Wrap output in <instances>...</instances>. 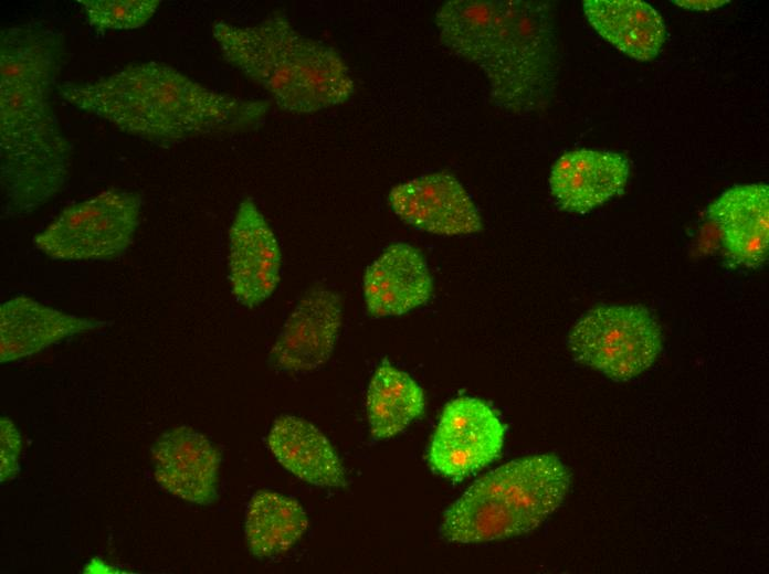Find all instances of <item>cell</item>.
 I'll return each mask as SVG.
<instances>
[{
    "instance_id": "cell-1",
    "label": "cell",
    "mask_w": 769,
    "mask_h": 574,
    "mask_svg": "<svg viewBox=\"0 0 769 574\" xmlns=\"http://www.w3.org/2000/svg\"><path fill=\"white\" fill-rule=\"evenodd\" d=\"M60 31L27 22L0 32V189L6 217L32 214L70 178L71 146L54 108Z\"/></svg>"
},
{
    "instance_id": "cell-2",
    "label": "cell",
    "mask_w": 769,
    "mask_h": 574,
    "mask_svg": "<svg viewBox=\"0 0 769 574\" xmlns=\"http://www.w3.org/2000/svg\"><path fill=\"white\" fill-rule=\"evenodd\" d=\"M57 93L120 131L162 146L243 131L257 126L268 109L263 100L212 89L159 62L129 64L94 81L66 82Z\"/></svg>"
},
{
    "instance_id": "cell-3",
    "label": "cell",
    "mask_w": 769,
    "mask_h": 574,
    "mask_svg": "<svg viewBox=\"0 0 769 574\" xmlns=\"http://www.w3.org/2000/svg\"><path fill=\"white\" fill-rule=\"evenodd\" d=\"M435 21L442 44L484 72L498 107L530 109L548 91L554 35L546 3L451 0Z\"/></svg>"
},
{
    "instance_id": "cell-4",
    "label": "cell",
    "mask_w": 769,
    "mask_h": 574,
    "mask_svg": "<svg viewBox=\"0 0 769 574\" xmlns=\"http://www.w3.org/2000/svg\"><path fill=\"white\" fill-rule=\"evenodd\" d=\"M212 35L224 60L292 114H314L345 103L354 81L330 46L303 35L281 13L252 25L217 21Z\"/></svg>"
},
{
    "instance_id": "cell-5",
    "label": "cell",
    "mask_w": 769,
    "mask_h": 574,
    "mask_svg": "<svg viewBox=\"0 0 769 574\" xmlns=\"http://www.w3.org/2000/svg\"><path fill=\"white\" fill-rule=\"evenodd\" d=\"M571 481L555 455L518 458L474 482L444 513L440 533L482 543L533 531L563 501Z\"/></svg>"
},
{
    "instance_id": "cell-6",
    "label": "cell",
    "mask_w": 769,
    "mask_h": 574,
    "mask_svg": "<svg viewBox=\"0 0 769 574\" xmlns=\"http://www.w3.org/2000/svg\"><path fill=\"white\" fill-rule=\"evenodd\" d=\"M139 193L110 188L73 203L33 237L34 246L54 261L94 262L122 257L140 222Z\"/></svg>"
},
{
    "instance_id": "cell-7",
    "label": "cell",
    "mask_w": 769,
    "mask_h": 574,
    "mask_svg": "<svg viewBox=\"0 0 769 574\" xmlns=\"http://www.w3.org/2000/svg\"><path fill=\"white\" fill-rule=\"evenodd\" d=\"M567 342L576 361L617 381L646 371L662 350L660 327L641 306L594 307L575 323Z\"/></svg>"
},
{
    "instance_id": "cell-8",
    "label": "cell",
    "mask_w": 769,
    "mask_h": 574,
    "mask_svg": "<svg viewBox=\"0 0 769 574\" xmlns=\"http://www.w3.org/2000/svg\"><path fill=\"white\" fill-rule=\"evenodd\" d=\"M504 437L505 426L491 406L475 397H457L442 412L429 447V465L445 478L464 479L498 457Z\"/></svg>"
},
{
    "instance_id": "cell-9",
    "label": "cell",
    "mask_w": 769,
    "mask_h": 574,
    "mask_svg": "<svg viewBox=\"0 0 769 574\" xmlns=\"http://www.w3.org/2000/svg\"><path fill=\"white\" fill-rule=\"evenodd\" d=\"M228 267L231 293L247 308L265 301L280 283L278 241L251 198L241 201L229 227Z\"/></svg>"
},
{
    "instance_id": "cell-10",
    "label": "cell",
    "mask_w": 769,
    "mask_h": 574,
    "mask_svg": "<svg viewBox=\"0 0 769 574\" xmlns=\"http://www.w3.org/2000/svg\"><path fill=\"white\" fill-rule=\"evenodd\" d=\"M388 200L397 216L423 232L460 236L483 227L470 194L450 173H428L397 184Z\"/></svg>"
},
{
    "instance_id": "cell-11",
    "label": "cell",
    "mask_w": 769,
    "mask_h": 574,
    "mask_svg": "<svg viewBox=\"0 0 769 574\" xmlns=\"http://www.w3.org/2000/svg\"><path fill=\"white\" fill-rule=\"evenodd\" d=\"M341 326L340 297L318 286L309 289L286 319L271 350L274 366L307 372L331 355Z\"/></svg>"
},
{
    "instance_id": "cell-12",
    "label": "cell",
    "mask_w": 769,
    "mask_h": 574,
    "mask_svg": "<svg viewBox=\"0 0 769 574\" xmlns=\"http://www.w3.org/2000/svg\"><path fill=\"white\" fill-rule=\"evenodd\" d=\"M151 459L165 491L198 504L215 500L220 455L203 434L189 426L171 428L156 440Z\"/></svg>"
},
{
    "instance_id": "cell-13",
    "label": "cell",
    "mask_w": 769,
    "mask_h": 574,
    "mask_svg": "<svg viewBox=\"0 0 769 574\" xmlns=\"http://www.w3.org/2000/svg\"><path fill=\"white\" fill-rule=\"evenodd\" d=\"M105 326L106 321L67 313L29 296H15L0 306V361L33 355L74 334Z\"/></svg>"
},
{
    "instance_id": "cell-14",
    "label": "cell",
    "mask_w": 769,
    "mask_h": 574,
    "mask_svg": "<svg viewBox=\"0 0 769 574\" xmlns=\"http://www.w3.org/2000/svg\"><path fill=\"white\" fill-rule=\"evenodd\" d=\"M432 290L423 255L403 242L388 246L364 276L366 307L376 317L400 316L423 306Z\"/></svg>"
},
{
    "instance_id": "cell-15",
    "label": "cell",
    "mask_w": 769,
    "mask_h": 574,
    "mask_svg": "<svg viewBox=\"0 0 769 574\" xmlns=\"http://www.w3.org/2000/svg\"><path fill=\"white\" fill-rule=\"evenodd\" d=\"M629 171L628 160L619 153L589 149L569 151L551 168L550 193L560 209L587 213L621 193Z\"/></svg>"
},
{
    "instance_id": "cell-16",
    "label": "cell",
    "mask_w": 769,
    "mask_h": 574,
    "mask_svg": "<svg viewBox=\"0 0 769 574\" xmlns=\"http://www.w3.org/2000/svg\"><path fill=\"white\" fill-rule=\"evenodd\" d=\"M726 252L749 267L762 265L768 257L769 188L763 183L736 185L725 191L707 209Z\"/></svg>"
},
{
    "instance_id": "cell-17",
    "label": "cell",
    "mask_w": 769,
    "mask_h": 574,
    "mask_svg": "<svg viewBox=\"0 0 769 574\" xmlns=\"http://www.w3.org/2000/svg\"><path fill=\"white\" fill-rule=\"evenodd\" d=\"M267 445L276 460L303 481L318 487H345L343 464L327 437L312 423L292 415L272 425Z\"/></svg>"
},
{
    "instance_id": "cell-18",
    "label": "cell",
    "mask_w": 769,
    "mask_h": 574,
    "mask_svg": "<svg viewBox=\"0 0 769 574\" xmlns=\"http://www.w3.org/2000/svg\"><path fill=\"white\" fill-rule=\"evenodd\" d=\"M583 10L603 39L638 61L653 60L665 41L662 17L644 1L586 0Z\"/></svg>"
},
{
    "instance_id": "cell-19",
    "label": "cell",
    "mask_w": 769,
    "mask_h": 574,
    "mask_svg": "<svg viewBox=\"0 0 769 574\" xmlns=\"http://www.w3.org/2000/svg\"><path fill=\"white\" fill-rule=\"evenodd\" d=\"M307 528V515L295 499L267 490H260L251 497L245 538L254 555L274 557L284 554Z\"/></svg>"
},
{
    "instance_id": "cell-20",
    "label": "cell",
    "mask_w": 769,
    "mask_h": 574,
    "mask_svg": "<svg viewBox=\"0 0 769 574\" xmlns=\"http://www.w3.org/2000/svg\"><path fill=\"white\" fill-rule=\"evenodd\" d=\"M424 405L420 385L407 372L384 361L373 373L367 392L371 435L377 439L397 435L423 413Z\"/></svg>"
},
{
    "instance_id": "cell-21",
    "label": "cell",
    "mask_w": 769,
    "mask_h": 574,
    "mask_svg": "<svg viewBox=\"0 0 769 574\" xmlns=\"http://www.w3.org/2000/svg\"><path fill=\"white\" fill-rule=\"evenodd\" d=\"M160 0H77L88 24L97 32L135 30L156 13Z\"/></svg>"
},
{
    "instance_id": "cell-22",
    "label": "cell",
    "mask_w": 769,
    "mask_h": 574,
    "mask_svg": "<svg viewBox=\"0 0 769 574\" xmlns=\"http://www.w3.org/2000/svg\"><path fill=\"white\" fill-rule=\"evenodd\" d=\"M1 481L14 477L18 471V457L21 449V438L13 423L1 418Z\"/></svg>"
},
{
    "instance_id": "cell-23",
    "label": "cell",
    "mask_w": 769,
    "mask_h": 574,
    "mask_svg": "<svg viewBox=\"0 0 769 574\" xmlns=\"http://www.w3.org/2000/svg\"><path fill=\"white\" fill-rule=\"evenodd\" d=\"M728 1H674V3L688 8V9H697V10H708L713 8H718L723 6L724 3H727Z\"/></svg>"
}]
</instances>
